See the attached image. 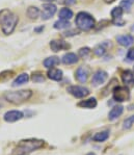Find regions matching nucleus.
<instances>
[{
    "label": "nucleus",
    "instance_id": "obj_14",
    "mask_svg": "<svg viewBox=\"0 0 134 155\" xmlns=\"http://www.w3.org/2000/svg\"><path fill=\"white\" fill-rule=\"evenodd\" d=\"M122 80L127 87H134V75L131 71H124L122 73Z\"/></svg>",
    "mask_w": 134,
    "mask_h": 155
},
{
    "label": "nucleus",
    "instance_id": "obj_4",
    "mask_svg": "<svg viewBox=\"0 0 134 155\" xmlns=\"http://www.w3.org/2000/svg\"><path fill=\"white\" fill-rule=\"evenodd\" d=\"M75 24L77 25V27L80 30L87 31V30H90L92 28L95 27L96 21H95L94 17L92 15H90L88 13L80 12V13H78L77 16H76Z\"/></svg>",
    "mask_w": 134,
    "mask_h": 155
},
{
    "label": "nucleus",
    "instance_id": "obj_16",
    "mask_svg": "<svg viewBox=\"0 0 134 155\" xmlns=\"http://www.w3.org/2000/svg\"><path fill=\"white\" fill-rule=\"evenodd\" d=\"M110 46H111L110 43L104 42V43H102V44L97 45L93 51H94L95 55H97L98 57H101V56H103L105 54V52H106L107 48H108V47H110Z\"/></svg>",
    "mask_w": 134,
    "mask_h": 155
},
{
    "label": "nucleus",
    "instance_id": "obj_33",
    "mask_svg": "<svg viewBox=\"0 0 134 155\" xmlns=\"http://www.w3.org/2000/svg\"><path fill=\"white\" fill-rule=\"evenodd\" d=\"M76 2V0H66L64 1V3L68 4V5H71V4H74Z\"/></svg>",
    "mask_w": 134,
    "mask_h": 155
},
{
    "label": "nucleus",
    "instance_id": "obj_13",
    "mask_svg": "<svg viewBox=\"0 0 134 155\" xmlns=\"http://www.w3.org/2000/svg\"><path fill=\"white\" fill-rule=\"evenodd\" d=\"M48 78H50L51 80H54V81H60L63 79V71L59 70V69H55V68H51L49 71L47 72Z\"/></svg>",
    "mask_w": 134,
    "mask_h": 155
},
{
    "label": "nucleus",
    "instance_id": "obj_27",
    "mask_svg": "<svg viewBox=\"0 0 134 155\" xmlns=\"http://www.w3.org/2000/svg\"><path fill=\"white\" fill-rule=\"evenodd\" d=\"M90 52H92V50L88 48V47H84V48L79 49L78 54H79V56L82 57V58H87V57L90 55Z\"/></svg>",
    "mask_w": 134,
    "mask_h": 155
},
{
    "label": "nucleus",
    "instance_id": "obj_39",
    "mask_svg": "<svg viewBox=\"0 0 134 155\" xmlns=\"http://www.w3.org/2000/svg\"><path fill=\"white\" fill-rule=\"evenodd\" d=\"M20 155H26V154H20Z\"/></svg>",
    "mask_w": 134,
    "mask_h": 155
},
{
    "label": "nucleus",
    "instance_id": "obj_30",
    "mask_svg": "<svg viewBox=\"0 0 134 155\" xmlns=\"http://www.w3.org/2000/svg\"><path fill=\"white\" fill-rule=\"evenodd\" d=\"M13 74H14L13 71H4V72L0 73V82L6 81L9 77H11Z\"/></svg>",
    "mask_w": 134,
    "mask_h": 155
},
{
    "label": "nucleus",
    "instance_id": "obj_31",
    "mask_svg": "<svg viewBox=\"0 0 134 155\" xmlns=\"http://www.w3.org/2000/svg\"><path fill=\"white\" fill-rule=\"evenodd\" d=\"M78 33H79L78 30L73 29V30H70V31H66V32H64V37H72V35H78Z\"/></svg>",
    "mask_w": 134,
    "mask_h": 155
},
{
    "label": "nucleus",
    "instance_id": "obj_22",
    "mask_svg": "<svg viewBox=\"0 0 134 155\" xmlns=\"http://www.w3.org/2000/svg\"><path fill=\"white\" fill-rule=\"evenodd\" d=\"M58 17L59 19H63V20H70L72 17H73V12L68 8H63L59 11Z\"/></svg>",
    "mask_w": 134,
    "mask_h": 155
},
{
    "label": "nucleus",
    "instance_id": "obj_12",
    "mask_svg": "<svg viewBox=\"0 0 134 155\" xmlns=\"http://www.w3.org/2000/svg\"><path fill=\"white\" fill-rule=\"evenodd\" d=\"M116 39V42H118L119 44L123 47H129L134 43V37H132L131 35H118Z\"/></svg>",
    "mask_w": 134,
    "mask_h": 155
},
{
    "label": "nucleus",
    "instance_id": "obj_6",
    "mask_svg": "<svg viewBox=\"0 0 134 155\" xmlns=\"http://www.w3.org/2000/svg\"><path fill=\"white\" fill-rule=\"evenodd\" d=\"M67 91L75 98H84L90 95V90L84 87H80V85H71Z\"/></svg>",
    "mask_w": 134,
    "mask_h": 155
},
{
    "label": "nucleus",
    "instance_id": "obj_15",
    "mask_svg": "<svg viewBox=\"0 0 134 155\" xmlns=\"http://www.w3.org/2000/svg\"><path fill=\"white\" fill-rule=\"evenodd\" d=\"M87 77H88V72H87V69L83 68V67H79L75 73L76 79H77L79 82L84 83L87 80Z\"/></svg>",
    "mask_w": 134,
    "mask_h": 155
},
{
    "label": "nucleus",
    "instance_id": "obj_7",
    "mask_svg": "<svg viewBox=\"0 0 134 155\" xmlns=\"http://www.w3.org/2000/svg\"><path fill=\"white\" fill-rule=\"evenodd\" d=\"M124 9L119 6V8H114L111 11V17H112V23L116 26H123L125 24V21L122 20V16H123Z\"/></svg>",
    "mask_w": 134,
    "mask_h": 155
},
{
    "label": "nucleus",
    "instance_id": "obj_36",
    "mask_svg": "<svg viewBox=\"0 0 134 155\" xmlns=\"http://www.w3.org/2000/svg\"><path fill=\"white\" fill-rule=\"evenodd\" d=\"M42 1H44V2H48V3H51V2H54L55 0H42Z\"/></svg>",
    "mask_w": 134,
    "mask_h": 155
},
{
    "label": "nucleus",
    "instance_id": "obj_5",
    "mask_svg": "<svg viewBox=\"0 0 134 155\" xmlns=\"http://www.w3.org/2000/svg\"><path fill=\"white\" fill-rule=\"evenodd\" d=\"M112 94H113V99L116 102H124L128 101L130 99V91L128 87H114L112 90Z\"/></svg>",
    "mask_w": 134,
    "mask_h": 155
},
{
    "label": "nucleus",
    "instance_id": "obj_21",
    "mask_svg": "<svg viewBox=\"0 0 134 155\" xmlns=\"http://www.w3.org/2000/svg\"><path fill=\"white\" fill-rule=\"evenodd\" d=\"M28 80H29V75H28L27 73H22V74H20V75H19L15 80H14V82L11 85H13L14 87H18V85H22V84H24V83L27 82Z\"/></svg>",
    "mask_w": 134,
    "mask_h": 155
},
{
    "label": "nucleus",
    "instance_id": "obj_32",
    "mask_svg": "<svg viewBox=\"0 0 134 155\" xmlns=\"http://www.w3.org/2000/svg\"><path fill=\"white\" fill-rule=\"evenodd\" d=\"M127 58L129 61H134V48H131L127 53Z\"/></svg>",
    "mask_w": 134,
    "mask_h": 155
},
{
    "label": "nucleus",
    "instance_id": "obj_18",
    "mask_svg": "<svg viewBox=\"0 0 134 155\" xmlns=\"http://www.w3.org/2000/svg\"><path fill=\"white\" fill-rule=\"evenodd\" d=\"M64 65H74L78 61V56L75 53H66L61 58Z\"/></svg>",
    "mask_w": 134,
    "mask_h": 155
},
{
    "label": "nucleus",
    "instance_id": "obj_24",
    "mask_svg": "<svg viewBox=\"0 0 134 155\" xmlns=\"http://www.w3.org/2000/svg\"><path fill=\"white\" fill-rule=\"evenodd\" d=\"M109 137V132L108 131H101V132H98L93 137V140L94 142H98V143H101V142H104L108 139Z\"/></svg>",
    "mask_w": 134,
    "mask_h": 155
},
{
    "label": "nucleus",
    "instance_id": "obj_2",
    "mask_svg": "<svg viewBox=\"0 0 134 155\" xmlns=\"http://www.w3.org/2000/svg\"><path fill=\"white\" fill-rule=\"evenodd\" d=\"M45 142L43 140H38V139L22 140L17 145L15 152H17L18 154H28L35 151V150H39L41 148H43Z\"/></svg>",
    "mask_w": 134,
    "mask_h": 155
},
{
    "label": "nucleus",
    "instance_id": "obj_37",
    "mask_svg": "<svg viewBox=\"0 0 134 155\" xmlns=\"http://www.w3.org/2000/svg\"><path fill=\"white\" fill-rule=\"evenodd\" d=\"M131 30H132V31H134V25L132 26V27H131Z\"/></svg>",
    "mask_w": 134,
    "mask_h": 155
},
{
    "label": "nucleus",
    "instance_id": "obj_11",
    "mask_svg": "<svg viewBox=\"0 0 134 155\" xmlns=\"http://www.w3.org/2000/svg\"><path fill=\"white\" fill-rule=\"evenodd\" d=\"M50 48L52 51L58 52L60 50H66L70 48V44H68L67 42L63 41V40H53L50 42Z\"/></svg>",
    "mask_w": 134,
    "mask_h": 155
},
{
    "label": "nucleus",
    "instance_id": "obj_40",
    "mask_svg": "<svg viewBox=\"0 0 134 155\" xmlns=\"http://www.w3.org/2000/svg\"><path fill=\"white\" fill-rule=\"evenodd\" d=\"M133 70H134V68H133Z\"/></svg>",
    "mask_w": 134,
    "mask_h": 155
},
{
    "label": "nucleus",
    "instance_id": "obj_25",
    "mask_svg": "<svg viewBox=\"0 0 134 155\" xmlns=\"http://www.w3.org/2000/svg\"><path fill=\"white\" fill-rule=\"evenodd\" d=\"M70 27V22L68 20H63V19H59L58 21H56L54 23V28L55 29H66V28Z\"/></svg>",
    "mask_w": 134,
    "mask_h": 155
},
{
    "label": "nucleus",
    "instance_id": "obj_8",
    "mask_svg": "<svg viewBox=\"0 0 134 155\" xmlns=\"http://www.w3.org/2000/svg\"><path fill=\"white\" fill-rule=\"evenodd\" d=\"M23 117H24V114L22 111H20V110H8L4 114L3 119L5 122L14 123V122H17V121L21 120Z\"/></svg>",
    "mask_w": 134,
    "mask_h": 155
},
{
    "label": "nucleus",
    "instance_id": "obj_9",
    "mask_svg": "<svg viewBox=\"0 0 134 155\" xmlns=\"http://www.w3.org/2000/svg\"><path fill=\"white\" fill-rule=\"evenodd\" d=\"M108 78V74L107 72L103 70H98L97 72H95V74L93 75V78H92V83L93 85L97 87V85H100L102 83H104L106 81V79Z\"/></svg>",
    "mask_w": 134,
    "mask_h": 155
},
{
    "label": "nucleus",
    "instance_id": "obj_3",
    "mask_svg": "<svg viewBox=\"0 0 134 155\" xmlns=\"http://www.w3.org/2000/svg\"><path fill=\"white\" fill-rule=\"evenodd\" d=\"M31 96L32 92L30 90H20L16 92H8L6 94H4V98L6 101L15 105L24 103L25 101L29 100Z\"/></svg>",
    "mask_w": 134,
    "mask_h": 155
},
{
    "label": "nucleus",
    "instance_id": "obj_20",
    "mask_svg": "<svg viewBox=\"0 0 134 155\" xmlns=\"http://www.w3.org/2000/svg\"><path fill=\"white\" fill-rule=\"evenodd\" d=\"M59 63H60V61H59V58L57 56H50L43 61V65H44V67H46V68L50 69L59 65Z\"/></svg>",
    "mask_w": 134,
    "mask_h": 155
},
{
    "label": "nucleus",
    "instance_id": "obj_29",
    "mask_svg": "<svg viewBox=\"0 0 134 155\" xmlns=\"http://www.w3.org/2000/svg\"><path fill=\"white\" fill-rule=\"evenodd\" d=\"M31 79H32V81H33V82L41 83V82H43V81L45 80V77L43 76V74H42V73L35 72V73H33V74H32Z\"/></svg>",
    "mask_w": 134,
    "mask_h": 155
},
{
    "label": "nucleus",
    "instance_id": "obj_35",
    "mask_svg": "<svg viewBox=\"0 0 134 155\" xmlns=\"http://www.w3.org/2000/svg\"><path fill=\"white\" fill-rule=\"evenodd\" d=\"M116 0H104V2L105 3H108V4H110V3H112V2H114Z\"/></svg>",
    "mask_w": 134,
    "mask_h": 155
},
{
    "label": "nucleus",
    "instance_id": "obj_10",
    "mask_svg": "<svg viewBox=\"0 0 134 155\" xmlns=\"http://www.w3.org/2000/svg\"><path fill=\"white\" fill-rule=\"evenodd\" d=\"M56 13V6L52 3H47L45 5H43V11H42V19L43 20H49L50 18L54 16V14Z\"/></svg>",
    "mask_w": 134,
    "mask_h": 155
},
{
    "label": "nucleus",
    "instance_id": "obj_19",
    "mask_svg": "<svg viewBox=\"0 0 134 155\" xmlns=\"http://www.w3.org/2000/svg\"><path fill=\"white\" fill-rule=\"evenodd\" d=\"M97 100L96 98H90L87 100H82L80 101L77 105L79 107H83V108H95L97 106Z\"/></svg>",
    "mask_w": 134,
    "mask_h": 155
},
{
    "label": "nucleus",
    "instance_id": "obj_23",
    "mask_svg": "<svg viewBox=\"0 0 134 155\" xmlns=\"http://www.w3.org/2000/svg\"><path fill=\"white\" fill-rule=\"evenodd\" d=\"M26 15L31 20H35L40 16V9L35 8V6H29L27 8V12H26Z\"/></svg>",
    "mask_w": 134,
    "mask_h": 155
},
{
    "label": "nucleus",
    "instance_id": "obj_1",
    "mask_svg": "<svg viewBox=\"0 0 134 155\" xmlns=\"http://www.w3.org/2000/svg\"><path fill=\"white\" fill-rule=\"evenodd\" d=\"M19 22V18L13 14L8 8H3L0 11V26L4 35H8L15 30L16 25Z\"/></svg>",
    "mask_w": 134,
    "mask_h": 155
},
{
    "label": "nucleus",
    "instance_id": "obj_34",
    "mask_svg": "<svg viewBox=\"0 0 134 155\" xmlns=\"http://www.w3.org/2000/svg\"><path fill=\"white\" fill-rule=\"evenodd\" d=\"M43 29H44V26H41V27H39V28H35L34 31L35 32H40V31H42Z\"/></svg>",
    "mask_w": 134,
    "mask_h": 155
},
{
    "label": "nucleus",
    "instance_id": "obj_26",
    "mask_svg": "<svg viewBox=\"0 0 134 155\" xmlns=\"http://www.w3.org/2000/svg\"><path fill=\"white\" fill-rule=\"evenodd\" d=\"M133 3H134V0H123V1H121V4H119V6H121V8L124 9V11L129 12Z\"/></svg>",
    "mask_w": 134,
    "mask_h": 155
},
{
    "label": "nucleus",
    "instance_id": "obj_17",
    "mask_svg": "<svg viewBox=\"0 0 134 155\" xmlns=\"http://www.w3.org/2000/svg\"><path fill=\"white\" fill-rule=\"evenodd\" d=\"M124 111V107L122 105H116L114 106L113 108L111 109L110 111H109L108 114V119L110 121H113L116 120V119H118L119 116H121L122 114H123Z\"/></svg>",
    "mask_w": 134,
    "mask_h": 155
},
{
    "label": "nucleus",
    "instance_id": "obj_28",
    "mask_svg": "<svg viewBox=\"0 0 134 155\" xmlns=\"http://www.w3.org/2000/svg\"><path fill=\"white\" fill-rule=\"evenodd\" d=\"M134 124V114L129 118H127L125 121H124V125H123V128L124 129H130L131 127L133 126Z\"/></svg>",
    "mask_w": 134,
    "mask_h": 155
},
{
    "label": "nucleus",
    "instance_id": "obj_38",
    "mask_svg": "<svg viewBox=\"0 0 134 155\" xmlns=\"http://www.w3.org/2000/svg\"><path fill=\"white\" fill-rule=\"evenodd\" d=\"M87 155H96L95 153H88V154H87Z\"/></svg>",
    "mask_w": 134,
    "mask_h": 155
}]
</instances>
